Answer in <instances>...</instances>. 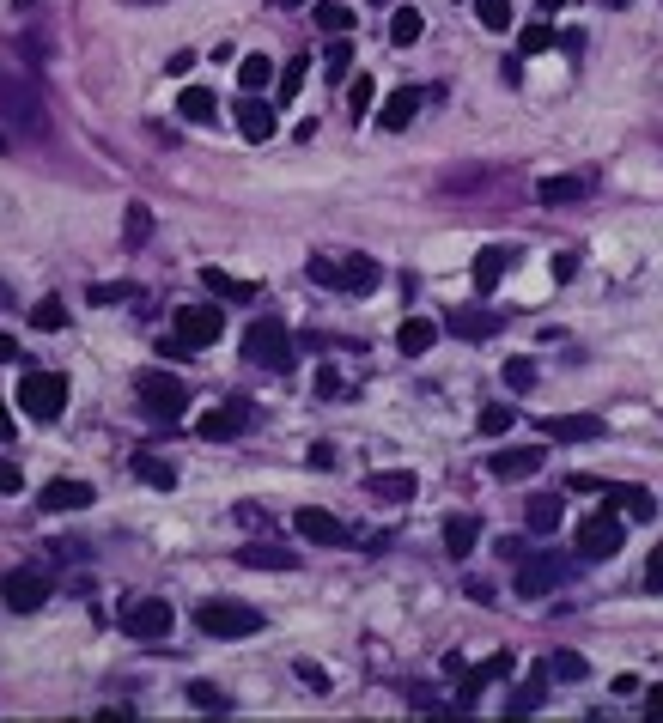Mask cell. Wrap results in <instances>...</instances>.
<instances>
[{
	"label": "cell",
	"instance_id": "1",
	"mask_svg": "<svg viewBox=\"0 0 663 723\" xmlns=\"http://www.w3.org/2000/svg\"><path fill=\"white\" fill-rule=\"evenodd\" d=\"M0 122L19 128V134H31V140H43V134H49V116H43L37 86H31L25 73H13L7 61H0Z\"/></svg>",
	"mask_w": 663,
	"mask_h": 723
},
{
	"label": "cell",
	"instance_id": "2",
	"mask_svg": "<svg viewBox=\"0 0 663 723\" xmlns=\"http://www.w3.org/2000/svg\"><path fill=\"white\" fill-rule=\"evenodd\" d=\"M195 626L207 638H250V632H262V614L250 602H232V596H207L195 608Z\"/></svg>",
	"mask_w": 663,
	"mask_h": 723
},
{
	"label": "cell",
	"instance_id": "3",
	"mask_svg": "<svg viewBox=\"0 0 663 723\" xmlns=\"http://www.w3.org/2000/svg\"><path fill=\"white\" fill-rule=\"evenodd\" d=\"M244 353H250V365H262V371H292V335H286L280 316H262V323H250Z\"/></svg>",
	"mask_w": 663,
	"mask_h": 723
},
{
	"label": "cell",
	"instance_id": "4",
	"mask_svg": "<svg viewBox=\"0 0 663 723\" xmlns=\"http://www.w3.org/2000/svg\"><path fill=\"white\" fill-rule=\"evenodd\" d=\"M134 389H140V408L153 414V420H183V408H189V389H183L171 371H140Z\"/></svg>",
	"mask_w": 663,
	"mask_h": 723
},
{
	"label": "cell",
	"instance_id": "5",
	"mask_svg": "<svg viewBox=\"0 0 663 723\" xmlns=\"http://www.w3.org/2000/svg\"><path fill=\"white\" fill-rule=\"evenodd\" d=\"M19 408L31 420H55L67 408V377L61 371H25L19 377Z\"/></svg>",
	"mask_w": 663,
	"mask_h": 723
},
{
	"label": "cell",
	"instance_id": "6",
	"mask_svg": "<svg viewBox=\"0 0 663 723\" xmlns=\"http://www.w3.org/2000/svg\"><path fill=\"white\" fill-rule=\"evenodd\" d=\"M171 602L165 596H140V602H128L122 608V632L128 638H146V645H159V638H171Z\"/></svg>",
	"mask_w": 663,
	"mask_h": 723
},
{
	"label": "cell",
	"instance_id": "7",
	"mask_svg": "<svg viewBox=\"0 0 663 723\" xmlns=\"http://www.w3.org/2000/svg\"><path fill=\"white\" fill-rule=\"evenodd\" d=\"M171 329H177L171 341H177L183 353H201V347H213V341H219V304H183Z\"/></svg>",
	"mask_w": 663,
	"mask_h": 723
},
{
	"label": "cell",
	"instance_id": "8",
	"mask_svg": "<svg viewBox=\"0 0 663 723\" xmlns=\"http://www.w3.org/2000/svg\"><path fill=\"white\" fill-rule=\"evenodd\" d=\"M621 541H627V529H621V517H591L578 529V559H615L621 553Z\"/></svg>",
	"mask_w": 663,
	"mask_h": 723
},
{
	"label": "cell",
	"instance_id": "9",
	"mask_svg": "<svg viewBox=\"0 0 663 723\" xmlns=\"http://www.w3.org/2000/svg\"><path fill=\"white\" fill-rule=\"evenodd\" d=\"M0 602H7L13 614H37L49 602V578L43 572H7L0 578Z\"/></svg>",
	"mask_w": 663,
	"mask_h": 723
},
{
	"label": "cell",
	"instance_id": "10",
	"mask_svg": "<svg viewBox=\"0 0 663 723\" xmlns=\"http://www.w3.org/2000/svg\"><path fill=\"white\" fill-rule=\"evenodd\" d=\"M560 578H566V566H560L554 553H524V566H518V590H524L530 602H536V596H548Z\"/></svg>",
	"mask_w": 663,
	"mask_h": 723
},
{
	"label": "cell",
	"instance_id": "11",
	"mask_svg": "<svg viewBox=\"0 0 663 723\" xmlns=\"http://www.w3.org/2000/svg\"><path fill=\"white\" fill-rule=\"evenodd\" d=\"M244 426H250V401H226V408H213V414L195 420V432H201L207 444H226V438H238Z\"/></svg>",
	"mask_w": 663,
	"mask_h": 723
},
{
	"label": "cell",
	"instance_id": "12",
	"mask_svg": "<svg viewBox=\"0 0 663 723\" xmlns=\"http://www.w3.org/2000/svg\"><path fill=\"white\" fill-rule=\"evenodd\" d=\"M292 529H299L305 541H323V547H347V523L335 511H323V505H305L299 517H292Z\"/></svg>",
	"mask_w": 663,
	"mask_h": 723
},
{
	"label": "cell",
	"instance_id": "13",
	"mask_svg": "<svg viewBox=\"0 0 663 723\" xmlns=\"http://www.w3.org/2000/svg\"><path fill=\"white\" fill-rule=\"evenodd\" d=\"M542 462H548L542 444H518V450H493V456H487V468H493L499 480H530Z\"/></svg>",
	"mask_w": 663,
	"mask_h": 723
},
{
	"label": "cell",
	"instance_id": "14",
	"mask_svg": "<svg viewBox=\"0 0 663 723\" xmlns=\"http://www.w3.org/2000/svg\"><path fill=\"white\" fill-rule=\"evenodd\" d=\"M445 329H451V335H463V341H493V335H499V310L463 304V310H451V316H445Z\"/></svg>",
	"mask_w": 663,
	"mask_h": 723
},
{
	"label": "cell",
	"instance_id": "15",
	"mask_svg": "<svg viewBox=\"0 0 663 723\" xmlns=\"http://www.w3.org/2000/svg\"><path fill=\"white\" fill-rule=\"evenodd\" d=\"M238 566H250V572H292V566H299V553H292V547H268V541H244L238 547Z\"/></svg>",
	"mask_w": 663,
	"mask_h": 723
},
{
	"label": "cell",
	"instance_id": "16",
	"mask_svg": "<svg viewBox=\"0 0 663 723\" xmlns=\"http://www.w3.org/2000/svg\"><path fill=\"white\" fill-rule=\"evenodd\" d=\"M37 505H43V511H86V505H92V487L61 474V480H49V487L37 493Z\"/></svg>",
	"mask_w": 663,
	"mask_h": 723
},
{
	"label": "cell",
	"instance_id": "17",
	"mask_svg": "<svg viewBox=\"0 0 663 723\" xmlns=\"http://www.w3.org/2000/svg\"><path fill=\"white\" fill-rule=\"evenodd\" d=\"M511 262H518V250H511V244H487V250L475 256V292H493Z\"/></svg>",
	"mask_w": 663,
	"mask_h": 723
},
{
	"label": "cell",
	"instance_id": "18",
	"mask_svg": "<svg viewBox=\"0 0 663 723\" xmlns=\"http://www.w3.org/2000/svg\"><path fill=\"white\" fill-rule=\"evenodd\" d=\"M329 286H341V292H372L378 286V262L372 256H347V262H335V280Z\"/></svg>",
	"mask_w": 663,
	"mask_h": 723
},
{
	"label": "cell",
	"instance_id": "19",
	"mask_svg": "<svg viewBox=\"0 0 663 723\" xmlns=\"http://www.w3.org/2000/svg\"><path fill=\"white\" fill-rule=\"evenodd\" d=\"M365 487H372L378 499H390V505H402V499H414V493H420V480H414L408 468H384V474L365 480Z\"/></svg>",
	"mask_w": 663,
	"mask_h": 723
},
{
	"label": "cell",
	"instance_id": "20",
	"mask_svg": "<svg viewBox=\"0 0 663 723\" xmlns=\"http://www.w3.org/2000/svg\"><path fill=\"white\" fill-rule=\"evenodd\" d=\"M238 128H244V140H268V134H274V104H262V98L244 92V104H238Z\"/></svg>",
	"mask_w": 663,
	"mask_h": 723
},
{
	"label": "cell",
	"instance_id": "21",
	"mask_svg": "<svg viewBox=\"0 0 663 723\" xmlns=\"http://www.w3.org/2000/svg\"><path fill=\"white\" fill-rule=\"evenodd\" d=\"M542 432L548 438H603V420L597 414H554V420H542Z\"/></svg>",
	"mask_w": 663,
	"mask_h": 723
},
{
	"label": "cell",
	"instance_id": "22",
	"mask_svg": "<svg viewBox=\"0 0 663 723\" xmlns=\"http://www.w3.org/2000/svg\"><path fill=\"white\" fill-rule=\"evenodd\" d=\"M432 341H438V323H426V316H408V323L396 329V347H402L408 359H420V353H432Z\"/></svg>",
	"mask_w": 663,
	"mask_h": 723
},
{
	"label": "cell",
	"instance_id": "23",
	"mask_svg": "<svg viewBox=\"0 0 663 723\" xmlns=\"http://www.w3.org/2000/svg\"><path fill=\"white\" fill-rule=\"evenodd\" d=\"M420 98H426V92H414V86H402V92H396V98H390V104L378 110V122H384L390 134H402V128L414 122V110H420Z\"/></svg>",
	"mask_w": 663,
	"mask_h": 723
},
{
	"label": "cell",
	"instance_id": "24",
	"mask_svg": "<svg viewBox=\"0 0 663 723\" xmlns=\"http://www.w3.org/2000/svg\"><path fill=\"white\" fill-rule=\"evenodd\" d=\"M536 201L542 207H572V201H584V177H542Z\"/></svg>",
	"mask_w": 663,
	"mask_h": 723
},
{
	"label": "cell",
	"instance_id": "25",
	"mask_svg": "<svg viewBox=\"0 0 663 723\" xmlns=\"http://www.w3.org/2000/svg\"><path fill=\"white\" fill-rule=\"evenodd\" d=\"M603 493H609V505H615V511H627L633 523H645V517H657V499H651L645 487H603Z\"/></svg>",
	"mask_w": 663,
	"mask_h": 723
},
{
	"label": "cell",
	"instance_id": "26",
	"mask_svg": "<svg viewBox=\"0 0 663 723\" xmlns=\"http://www.w3.org/2000/svg\"><path fill=\"white\" fill-rule=\"evenodd\" d=\"M560 511H566V499H560V493H536V499L524 505V523H530L536 535H548V529H560Z\"/></svg>",
	"mask_w": 663,
	"mask_h": 723
},
{
	"label": "cell",
	"instance_id": "27",
	"mask_svg": "<svg viewBox=\"0 0 663 723\" xmlns=\"http://www.w3.org/2000/svg\"><path fill=\"white\" fill-rule=\"evenodd\" d=\"M201 286L219 292V298H232V304H250V298H256V286L238 280V274H226V268H201Z\"/></svg>",
	"mask_w": 663,
	"mask_h": 723
},
{
	"label": "cell",
	"instance_id": "28",
	"mask_svg": "<svg viewBox=\"0 0 663 723\" xmlns=\"http://www.w3.org/2000/svg\"><path fill=\"white\" fill-rule=\"evenodd\" d=\"M475 541H481V523L463 511V517H445V547L463 559V553H475Z\"/></svg>",
	"mask_w": 663,
	"mask_h": 723
},
{
	"label": "cell",
	"instance_id": "29",
	"mask_svg": "<svg viewBox=\"0 0 663 723\" xmlns=\"http://www.w3.org/2000/svg\"><path fill=\"white\" fill-rule=\"evenodd\" d=\"M177 116H183V122H213V116H219V98L201 92V86H189V92L177 98Z\"/></svg>",
	"mask_w": 663,
	"mask_h": 723
},
{
	"label": "cell",
	"instance_id": "30",
	"mask_svg": "<svg viewBox=\"0 0 663 723\" xmlns=\"http://www.w3.org/2000/svg\"><path fill=\"white\" fill-rule=\"evenodd\" d=\"M134 474L146 480V487H165V493L177 487V468H171L165 456H134Z\"/></svg>",
	"mask_w": 663,
	"mask_h": 723
},
{
	"label": "cell",
	"instance_id": "31",
	"mask_svg": "<svg viewBox=\"0 0 663 723\" xmlns=\"http://www.w3.org/2000/svg\"><path fill=\"white\" fill-rule=\"evenodd\" d=\"M420 31H426V25H420V13H414V7H396V13H390V43H396V49L420 43Z\"/></svg>",
	"mask_w": 663,
	"mask_h": 723
},
{
	"label": "cell",
	"instance_id": "32",
	"mask_svg": "<svg viewBox=\"0 0 663 723\" xmlns=\"http://www.w3.org/2000/svg\"><path fill=\"white\" fill-rule=\"evenodd\" d=\"M505 669H511V657H487V663H475V669L463 675V699H475V693H481L487 681H499Z\"/></svg>",
	"mask_w": 663,
	"mask_h": 723
},
{
	"label": "cell",
	"instance_id": "33",
	"mask_svg": "<svg viewBox=\"0 0 663 723\" xmlns=\"http://www.w3.org/2000/svg\"><path fill=\"white\" fill-rule=\"evenodd\" d=\"M268 79H274V61H268V55H244V61H238V86H244V92H262Z\"/></svg>",
	"mask_w": 663,
	"mask_h": 723
},
{
	"label": "cell",
	"instance_id": "34",
	"mask_svg": "<svg viewBox=\"0 0 663 723\" xmlns=\"http://www.w3.org/2000/svg\"><path fill=\"white\" fill-rule=\"evenodd\" d=\"M317 25L329 37H347L353 31V7H341V0H317Z\"/></svg>",
	"mask_w": 663,
	"mask_h": 723
},
{
	"label": "cell",
	"instance_id": "35",
	"mask_svg": "<svg viewBox=\"0 0 663 723\" xmlns=\"http://www.w3.org/2000/svg\"><path fill=\"white\" fill-rule=\"evenodd\" d=\"M475 19L487 31H511V0H475Z\"/></svg>",
	"mask_w": 663,
	"mask_h": 723
},
{
	"label": "cell",
	"instance_id": "36",
	"mask_svg": "<svg viewBox=\"0 0 663 723\" xmlns=\"http://www.w3.org/2000/svg\"><path fill=\"white\" fill-rule=\"evenodd\" d=\"M511 420H518V414H511L505 401H493V408H481V420H475V426H481V438H499V432H511Z\"/></svg>",
	"mask_w": 663,
	"mask_h": 723
},
{
	"label": "cell",
	"instance_id": "37",
	"mask_svg": "<svg viewBox=\"0 0 663 723\" xmlns=\"http://www.w3.org/2000/svg\"><path fill=\"white\" fill-rule=\"evenodd\" d=\"M146 231H153V213H146V207L134 201V207H128V225H122V237H128V250H134V244H146Z\"/></svg>",
	"mask_w": 663,
	"mask_h": 723
},
{
	"label": "cell",
	"instance_id": "38",
	"mask_svg": "<svg viewBox=\"0 0 663 723\" xmlns=\"http://www.w3.org/2000/svg\"><path fill=\"white\" fill-rule=\"evenodd\" d=\"M31 329H67V304H55V298H43V304L31 310Z\"/></svg>",
	"mask_w": 663,
	"mask_h": 723
},
{
	"label": "cell",
	"instance_id": "39",
	"mask_svg": "<svg viewBox=\"0 0 663 723\" xmlns=\"http://www.w3.org/2000/svg\"><path fill=\"white\" fill-rule=\"evenodd\" d=\"M189 705H201V711H226L232 699H226V693H219L213 681H195V687H189Z\"/></svg>",
	"mask_w": 663,
	"mask_h": 723
},
{
	"label": "cell",
	"instance_id": "40",
	"mask_svg": "<svg viewBox=\"0 0 663 723\" xmlns=\"http://www.w3.org/2000/svg\"><path fill=\"white\" fill-rule=\"evenodd\" d=\"M372 104H378V86H372V73H359V79H353V104H347V110H353V116H365Z\"/></svg>",
	"mask_w": 663,
	"mask_h": 723
},
{
	"label": "cell",
	"instance_id": "41",
	"mask_svg": "<svg viewBox=\"0 0 663 723\" xmlns=\"http://www.w3.org/2000/svg\"><path fill=\"white\" fill-rule=\"evenodd\" d=\"M548 43H554V31H548V25H524V31H518V49H524V55H542Z\"/></svg>",
	"mask_w": 663,
	"mask_h": 723
},
{
	"label": "cell",
	"instance_id": "42",
	"mask_svg": "<svg viewBox=\"0 0 663 723\" xmlns=\"http://www.w3.org/2000/svg\"><path fill=\"white\" fill-rule=\"evenodd\" d=\"M347 61H353V49H347V43L335 37V43L323 49V67H329V79H341V73H347Z\"/></svg>",
	"mask_w": 663,
	"mask_h": 723
},
{
	"label": "cell",
	"instance_id": "43",
	"mask_svg": "<svg viewBox=\"0 0 663 723\" xmlns=\"http://www.w3.org/2000/svg\"><path fill=\"white\" fill-rule=\"evenodd\" d=\"M505 383H511V389H530V383H536V365H530V359H505Z\"/></svg>",
	"mask_w": 663,
	"mask_h": 723
},
{
	"label": "cell",
	"instance_id": "44",
	"mask_svg": "<svg viewBox=\"0 0 663 723\" xmlns=\"http://www.w3.org/2000/svg\"><path fill=\"white\" fill-rule=\"evenodd\" d=\"M317 395H323V401H341V371H335V365L317 371Z\"/></svg>",
	"mask_w": 663,
	"mask_h": 723
},
{
	"label": "cell",
	"instance_id": "45",
	"mask_svg": "<svg viewBox=\"0 0 663 723\" xmlns=\"http://www.w3.org/2000/svg\"><path fill=\"white\" fill-rule=\"evenodd\" d=\"M548 669H554V675H566V681H578V675H584V657H578V651H560Z\"/></svg>",
	"mask_w": 663,
	"mask_h": 723
},
{
	"label": "cell",
	"instance_id": "46",
	"mask_svg": "<svg viewBox=\"0 0 663 723\" xmlns=\"http://www.w3.org/2000/svg\"><path fill=\"white\" fill-rule=\"evenodd\" d=\"M299 86H305V61H292V67L280 73V98H299Z\"/></svg>",
	"mask_w": 663,
	"mask_h": 723
},
{
	"label": "cell",
	"instance_id": "47",
	"mask_svg": "<svg viewBox=\"0 0 663 723\" xmlns=\"http://www.w3.org/2000/svg\"><path fill=\"white\" fill-rule=\"evenodd\" d=\"M536 705H542V681H530L518 699H511V711H518V717H524V711H536Z\"/></svg>",
	"mask_w": 663,
	"mask_h": 723
},
{
	"label": "cell",
	"instance_id": "48",
	"mask_svg": "<svg viewBox=\"0 0 663 723\" xmlns=\"http://www.w3.org/2000/svg\"><path fill=\"white\" fill-rule=\"evenodd\" d=\"M299 681H305V687H311V693H329V675H323V669H317V663H299Z\"/></svg>",
	"mask_w": 663,
	"mask_h": 723
},
{
	"label": "cell",
	"instance_id": "49",
	"mask_svg": "<svg viewBox=\"0 0 663 723\" xmlns=\"http://www.w3.org/2000/svg\"><path fill=\"white\" fill-rule=\"evenodd\" d=\"M19 487H25V474H19L7 456H0V493H19Z\"/></svg>",
	"mask_w": 663,
	"mask_h": 723
},
{
	"label": "cell",
	"instance_id": "50",
	"mask_svg": "<svg viewBox=\"0 0 663 723\" xmlns=\"http://www.w3.org/2000/svg\"><path fill=\"white\" fill-rule=\"evenodd\" d=\"M122 298H134V286H98L92 292V304H122Z\"/></svg>",
	"mask_w": 663,
	"mask_h": 723
},
{
	"label": "cell",
	"instance_id": "51",
	"mask_svg": "<svg viewBox=\"0 0 663 723\" xmlns=\"http://www.w3.org/2000/svg\"><path fill=\"white\" fill-rule=\"evenodd\" d=\"M645 584H651V590H663V547L645 559Z\"/></svg>",
	"mask_w": 663,
	"mask_h": 723
},
{
	"label": "cell",
	"instance_id": "52",
	"mask_svg": "<svg viewBox=\"0 0 663 723\" xmlns=\"http://www.w3.org/2000/svg\"><path fill=\"white\" fill-rule=\"evenodd\" d=\"M311 280L329 286V280H335V262H329V256H311Z\"/></svg>",
	"mask_w": 663,
	"mask_h": 723
},
{
	"label": "cell",
	"instance_id": "53",
	"mask_svg": "<svg viewBox=\"0 0 663 723\" xmlns=\"http://www.w3.org/2000/svg\"><path fill=\"white\" fill-rule=\"evenodd\" d=\"M578 274V256H554V280H572Z\"/></svg>",
	"mask_w": 663,
	"mask_h": 723
},
{
	"label": "cell",
	"instance_id": "54",
	"mask_svg": "<svg viewBox=\"0 0 663 723\" xmlns=\"http://www.w3.org/2000/svg\"><path fill=\"white\" fill-rule=\"evenodd\" d=\"M0 438H13V414L7 408H0Z\"/></svg>",
	"mask_w": 663,
	"mask_h": 723
},
{
	"label": "cell",
	"instance_id": "55",
	"mask_svg": "<svg viewBox=\"0 0 663 723\" xmlns=\"http://www.w3.org/2000/svg\"><path fill=\"white\" fill-rule=\"evenodd\" d=\"M651 717H663V687H657V693H651Z\"/></svg>",
	"mask_w": 663,
	"mask_h": 723
},
{
	"label": "cell",
	"instance_id": "56",
	"mask_svg": "<svg viewBox=\"0 0 663 723\" xmlns=\"http://www.w3.org/2000/svg\"><path fill=\"white\" fill-rule=\"evenodd\" d=\"M542 7H566V0H542Z\"/></svg>",
	"mask_w": 663,
	"mask_h": 723
}]
</instances>
